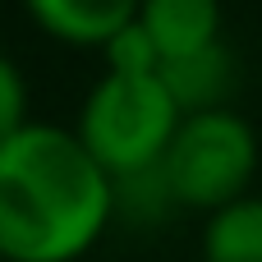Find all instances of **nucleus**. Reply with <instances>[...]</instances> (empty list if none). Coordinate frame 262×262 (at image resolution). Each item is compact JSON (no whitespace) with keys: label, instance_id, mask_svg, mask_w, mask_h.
Listing matches in <instances>:
<instances>
[{"label":"nucleus","instance_id":"nucleus-2","mask_svg":"<svg viewBox=\"0 0 262 262\" xmlns=\"http://www.w3.org/2000/svg\"><path fill=\"white\" fill-rule=\"evenodd\" d=\"M258 129L235 106H212L180 115L166 152L161 175L175 198V207L216 212L249 193V180L258 175Z\"/></svg>","mask_w":262,"mask_h":262},{"label":"nucleus","instance_id":"nucleus-4","mask_svg":"<svg viewBox=\"0 0 262 262\" xmlns=\"http://www.w3.org/2000/svg\"><path fill=\"white\" fill-rule=\"evenodd\" d=\"M134 18L143 23V32L152 37L161 60H180V55L226 41L221 37V23H226L221 0H138Z\"/></svg>","mask_w":262,"mask_h":262},{"label":"nucleus","instance_id":"nucleus-7","mask_svg":"<svg viewBox=\"0 0 262 262\" xmlns=\"http://www.w3.org/2000/svg\"><path fill=\"white\" fill-rule=\"evenodd\" d=\"M203 262H262V193H244L207 212Z\"/></svg>","mask_w":262,"mask_h":262},{"label":"nucleus","instance_id":"nucleus-5","mask_svg":"<svg viewBox=\"0 0 262 262\" xmlns=\"http://www.w3.org/2000/svg\"><path fill=\"white\" fill-rule=\"evenodd\" d=\"M161 88L170 92V101L180 106V115L193 111H212V106H230V88H235V55L226 41L180 55V60H161L157 69Z\"/></svg>","mask_w":262,"mask_h":262},{"label":"nucleus","instance_id":"nucleus-6","mask_svg":"<svg viewBox=\"0 0 262 262\" xmlns=\"http://www.w3.org/2000/svg\"><path fill=\"white\" fill-rule=\"evenodd\" d=\"M23 9L55 41L69 46H106L124 23H134L138 0H23Z\"/></svg>","mask_w":262,"mask_h":262},{"label":"nucleus","instance_id":"nucleus-9","mask_svg":"<svg viewBox=\"0 0 262 262\" xmlns=\"http://www.w3.org/2000/svg\"><path fill=\"white\" fill-rule=\"evenodd\" d=\"M28 124V78L23 69L0 51V143Z\"/></svg>","mask_w":262,"mask_h":262},{"label":"nucleus","instance_id":"nucleus-1","mask_svg":"<svg viewBox=\"0 0 262 262\" xmlns=\"http://www.w3.org/2000/svg\"><path fill=\"white\" fill-rule=\"evenodd\" d=\"M111 226V175L74 129L28 120L0 143V258L74 262Z\"/></svg>","mask_w":262,"mask_h":262},{"label":"nucleus","instance_id":"nucleus-8","mask_svg":"<svg viewBox=\"0 0 262 262\" xmlns=\"http://www.w3.org/2000/svg\"><path fill=\"white\" fill-rule=\"evenodd\" d=\"M101 55H106V74H157L161 69V55H157V46H152V37L143 32L138 18L124 23L101 46Z\"/></svg>","mask_w":262,"mask_h":262},{"label":"nucleus","instance_id":"nucleus-3","mask_svg":"<svg viewBox=\"0 0 262 262\" xmlns=\"http://www.w3.org/2000/svg\"><path fill=\"white\" fill-rule=\"evenodd\" d=\"M175 124L180 106L170 101L157 74H101L83 97L74 134L88 157L115 180L157 166Z\"/></svg>","mask_w":262,"mask_h":262}]
</instances>
